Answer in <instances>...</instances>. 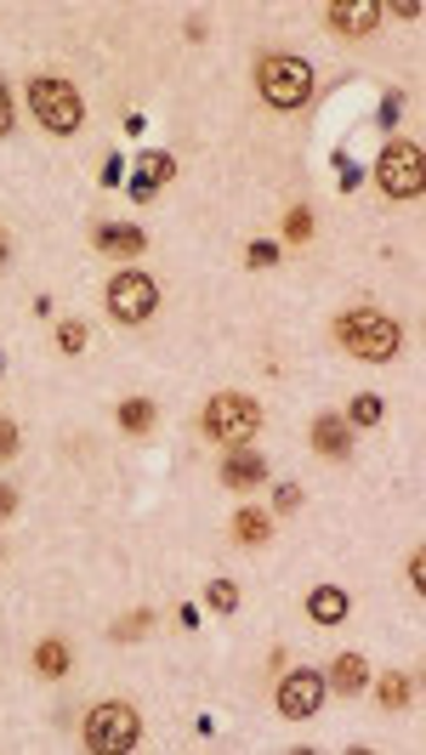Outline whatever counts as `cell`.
I'll list each match as a JSON object with an SVG mask.
<instances>
[{"label":"cell","instance_id":"cell-15","mask_svg":"<svg viewBox=\"0 0 426 755\" xmlns=\"http://www.w3.org/2000/svg\"><path fill=\"white\" fill-rule=\"evenodd\" d=\"M97 244L109 250V256H137V250L148 244L137 228H97Z\"/></svg>","mask_w":426,"mask_h":755},{"label":"cell","instance_id":"cell-21","mask_svg":"<svg viewBox=\"0 0 426 755\" xmlns=\"http://www.w3.org/2000/svg\"><path fill=\"white\" fill-rule=\"evenodd\" d=\"M347 420H353V426H375V420H381V398H353Z\"/></svg>","mask_w":426,"mask_h":755},{"label":"cell","instance_id":"cell-22","mask_svg":"<svg viewBox=\"0 0 426 755\" xmlns=\"http://www.w3.org/2000/svg\"><path fill=\"white\" fill-rule=\"evenodd\" d=\"M58 347H63V352H80V347H86V324H63V330H58Z\"/></svg>","mask_w":426,"mask_h":755},{"label":"cell","instance_id":"cell-13","mask_svg":"<svg viewBox=\"0 0 426 755\" xmlns=\"http://www.w3.org/2000/svg\"><path fill=\"white\" fill-rule=\"evenodd\" d=\"M369 682V665H364V653H341L336 659V670H330V688H341V693H359Z\"/></svg>","mask_w":426,"mask_h":755},{"label":"cell","instance_id":"cell-26","mask_svg":"<svg viewBox=\"0 0 426 755\" xmlns=\"http://www.w3.org/2000/svg\"><path fill=\"white\" fill-rule=\"evenodd\" d=\"M7 125H12V97H7V86H0V137H7Z\"/></svg>","mask_w":426,"mask_h":755},{"label":"cell","instance_id":"cell-3","mask_svg":"<svg viewBox=\"0 0 426 755\" xmlns=\"http://www.w3.org/2000/svg\"><path fill=\"white\" fill-rule=\"evenodd\" d=\"M142 739V721L131 704H97V710L86 716V744L97 755H120V750H137Z\"/></svg>","mask_w":426,"mask_h":755},{"label":"cell","instance_id":"cell-2","mask_svg":"<svg viewBox=\"0 0 426 755\" xmlns=\"http://www.w3.org/2000/svg\"><path fill=\"white\" fill-rule=\"evenodd\" d=\"M256 91L267 97L273 109H302L308 97H313V68H308L302 58H290V52L262 58V68H256Z\"/></svg>","mask_w":426,"mask_h":755},{"label":"cell","instance_id":"cell-7","mask_svg":"<svg viewBox=\"0 0 426 755\" xmlns=\"http://www.w3.org/2000/svg\"><path fill=\"white\" fill-rule=\"evenodd\" d=\"M154 307H160V285L148 273H114L109 279V313L120 324H142Z\"/></svg>","mask_w":426,"mask_h":755},{"label":"cell","instance_id":"cell-16","mask_svg":"<svg viewBox=\"0 0 426 755\" xmlns=\"http://www.w3.org/2000/svg\"><path fill=\"white\" fill-rule=\"evenodd\" d=\"M120 426H125V432H148V426H154V404H148V398H125V404H120Z\"/></svg>","mask_w":426,"mask_h":755},{"label":"cell","instance_id":"cell-20","mask_svg":"<svg viewBox=\"0 0 426 755\" xmlns=\"http://www.w3.org/2000/svg\"><path fill=\"white\" fill-rule=\"evenodd\" d=\"M205 596H211V608H222V614H234V608H239V586H234V580H211Z\"/></svg>","mask_w":426,"mask_h":755},{"label":"cell","instance_id":"cell-8","mask_svg":"<svg viewBox=\"0 0 426 755\" xmlns=\"http://www.w3.org/2000/svg\"><path fill=\"white\" fill-rule=\"evenodd\" d=\"M324 676L318 670H290L285 682H279V716H290V721H308V716H318V704H324Z\"/></svg>","mask_w":426,"mask_h":755},{"label":"cell","instance_id":"cell-24","mask_svg":"<svg viewBox=\"0 0 426 755\" xmlns=\"http://www.w3.org/2000/svg\"><path fill=\"white\" fill-rule=\"evenodd\" d=\"M273 256H279V244H250V267H267Z\"/></svg>","mask_w":426,"mask_h":755},{"label":"cell","instance_id":"cell-5","mask_svg":"<svg viewBox=\"0 0 426 755\" xmlns=\"http://www.w3.org/2000/svg\"><path fill=\"white\" fill-rule=\"evenodd\" d=\"M256 426H262V410L239 392H216L205 404V438H216V443H245V438H256Z\"/></svg>","mask_w":426,"mask_h":755},{"label":"cell","instance_id":"cell-9","mask_svg":"<svg viewBox=\"0 0 426 755\" xmlns=\"http://www.w3.org/2000/svg\"><path fill=\"white\" fill-rule=\"evenodd\" d=\"M313 449H318V455H330V461H347V455H353V426L336 420V415H318L313 420Z\"/></svg>","mask_w":426,"mask_h":755},{"label":"cell","instance_id":"cell-11","mask_svg":"<svg viewBox=\"0 0 426 755\" xmlns=\"http://www.w3.org/2000/svg\"><path fill=\"white\" fill-rule=\"evenodd\" d=\"M171 176H177V160H171V154H142L137 176H131V199H148L154 188H165Z\"/></svg>","mask_w":426,"mask_h":755},{"label":"cell","instance_id":"cell-28","mask_svg":"<svg viewBox=\"0 0 426 755\" xmlns=\"http://www.w3.org/2000/svg\"><path fill=\"white\" fill-rule=\"evenodd\" d=\"M0 256H7V234H0Z\"/></svg>","mask_w":426,"mask_h":755},{"label":"cell","instance_id":"cell-19","mask_svg":"<svg viewBox=\"0 0 426 755\" xmlns=\"http://www.w3.org/2000/svg\"><path fill=\"white\" fill-rule=\"evenodd\" d=\"M410 693H415V682H410L404 670H392L387 682H381V704H392V710H398V704H410Z\"/></svg>","mask_w":426,"mask_h":755},{"label":"cell","instance_id":"cell-12","mask_svg":"<svg viewBox=\"0 0 426 755\" xmlns=\"http://www.w3.org/2000/svg\"><path fill=\"white\" fill-rule=\"evenodd\" d=\"M308 614H313L318 625H341V619H347V591H341V586H318V591L308 596Z\"/></svg>","mask_w":426,"mask_h":755},{"label":"cell","instance_id":"cell-1","mask_svg":"<svg viewBox=\"0 0 426 755\" xmlns=\"http://www.w3.org/2000/svg\"><path fill=\"white\" fill-rule=\"evenodd\" d=\"M336 336H341V347L353 352V358H364V364H387L392 352L404 347V330H398L387 313H375V307L341 313V318H336Z\"/></svg>","mask_w":426,"mask_h":755},{"label":"cell","instance_id":"cell-27","mask_svg":"<svg viewBox=\"0 0 426 755\" xmlns=\"http://www.w3.org/2000/svg\"><path fill=\"white\" fill-rule=\"evenodd\" d=\"M12 506H17V494H12L7 483H0V517H12Z\"/></svg>","mask_w":426,"mask_h":755},{"label":"cell","instance_id":"cell-17","mask_svg":"<svg viewBox=\"0 0 426 755\" xmlns=\"http://www.w3.org/2000/svg\"><path fill=\"white\" fill-rule=\"evenodd\" d=\"M234 528H239V540H245V545H262V540L273 534V517H267V512H239Z\"/></svg>","mask_w":426,"mask_h":755},{"label":"cell","instance_id":"cell-6","mask_svg":"<svg viewBox=\"0 0 426 755\" xmlns=\"http://www.w3.org/2000/svg\"><path fill=\"white\" fill-rule=\"evenodd\" d=\"M375 183H381L392 199H415L421 183H426V154L415 142H387L381 165H375Z\"/></svg>","mask_w":426,"mask_h":755},{"label":"cell","instance_id":"cell-10","mask_svg":"<svg viewBox=\"0 0 426 755\" xmlns=\"http://www.w3.org/2000/svg\"><path fill=\"white\" fill-rule=\"evenodd\" d=\"M330 23H336L341 35H369L375 23H381V7H375V0H336Z\"/></svg>","mask_w":426,"mask_h":755},{"label":"cell","instance_id":"cell-4","mask_svg":"<svg viewBox=\"0 0 426 755\" xmlns=\"http://www.w3.org/2000/svg\"><path fill=\"white\" fill-rule=\"evenodd\" d=\"M29 109H35V119L46 125V131H58V137L80 131V119H86L80 91L63 86V80H35V86H29Z\"/></svg>","mask_w":426,"mask_h":755},{"label":"cell","instance_id":"cell-23","mask_svg":"<svg viewBox=\"0 0 426 755\" xmlns=\"http://www.w3.org/2000/svg\"><path fill=\"white\" fill-rule=\"evenodd\" d=\"M12 449H17V426H12L7 415H0V461H7V455H12Z\"/></svg>","mask_w":426,"mask_h":755},{"label":"cell","instance_id":"cell-25","mask_svg":"<svg viewBox=\"0 0 426 755\" xmlns=\"http://www.w3.org/2000/svg\"><path fill=\"white\" fill-rule=\"evenodd\" d=\"M410 580H415V591H426V551H415V557H410Z\"/></svg>","mask_w":426,"mask_h":755},{"label":"cell","instance_id":"cell-18","mask_svg":"<svg viewBox=\"0 0 426 755\" xmlns=\"http://www.w3.org/2000/svg\"><path fill=\"white\" fill-rule=\"evenodd\" d=\"M35 665H40L46 676H63V670H68V647H63V642H40V647H35Z\"/></svg>","mask_w":426,"mask_h":755},{"label":"cell","instance_id":"cell-14","mask_svg":"<svg viewBox=\"0 0 426 755\" xmlns=\"http://www.w3.org/2000/svg\"><path fill=\"white\" fill-rule=\"evenodd\" d=\"M222 477H228V489H256L262 477H267V466H262L256 455H228V466H222Z\"/></svg>","mask_w":426,"mask_h":755}]
</instances>
